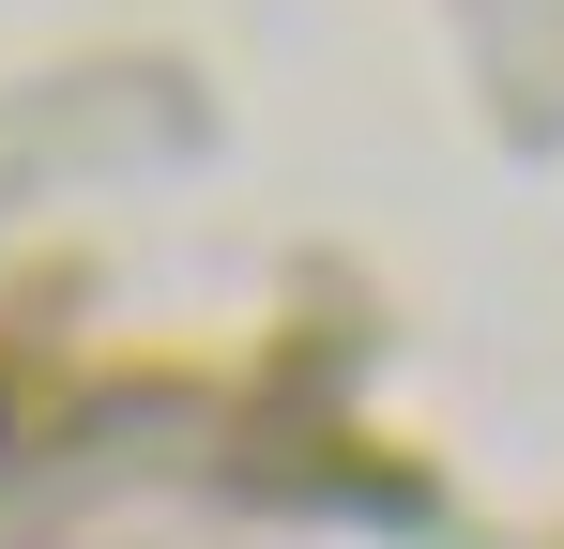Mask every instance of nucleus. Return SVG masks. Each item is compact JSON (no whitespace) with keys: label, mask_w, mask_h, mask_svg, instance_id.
<instances>
[]
</instances>
